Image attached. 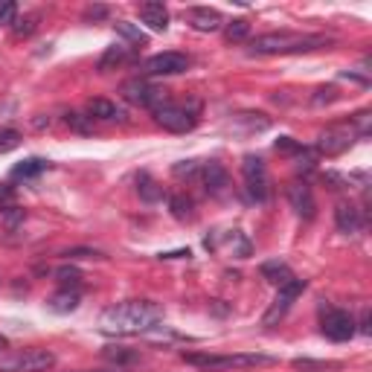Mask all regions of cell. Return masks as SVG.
I'll return each instance as SVG.
<instances>
[{
  "mask_svg": "<svg viewBox=\"0 0 372 372\" xmlns=\"http://www.w3.org/2000/svg\"><path fill=\"white\" fill-rule=\"evenodd\" d=\"M163 320V308L152 300H128L102 311L99 326L105 335H140V332H152Z\"/></svg>",
  "mask_w": 372,
  "mask_h": 372,
  "instance_id": "cell-1",
  "label": "cell"
},
{
  "mask_svg": "<svg viewBox=\"0 0 372 372\" xmlns=\"http://www.w3.org/2000/svg\"><path fill=\"white\" fill-rule=\"evenodd\" d=\"M329 38L323 35H294V32H268L253 41V53L259 56H277V53H308V49L326 47Z\"/></svg>",
  "mask_w": 372,
  "mask_h": 372,
  "instance_id": "cell-2",
  "label": "cell"
},
{
  "mask_svg": "<svg viewBox=\"0 0 372 372\" xmlns=\"http://www.w3.org/2000/svg\"><path fill=\"white\" fill-rule=\"evenodd\" d=\"M184 361L189 366L204 369V372L251 369V366H268V364H274V358H270V355H256V352H241V355H201V352H186Z\"/></svg>",
  "mask_w": 372,
  "mask_h": 372,
  "instance_id": "cell-3",
  "label": "cell"
},
{
  "mask_svg": "<svg viewBox=\"0 0 372 372\" xmlns=\"http://www.w3.org/2000/svg\"><path fill=\"white\" fill-rule=\"evenodd\" d=\"M155 119H157V126H163L166 131L172 134H186L198 126V116H201V105L195 102V99H189V102H166L160 108L152 111Z\"/></svg>",
  "mask_w": 372,
  "mask_h": 372,
  "instance_id": "cell-4",
  "label": "cell"
},
{
  "mask_svg": "<svg viewBox=\"0 0 372 372\" xmlns=\"http://www.w3.org/2000/svg\"><path fill=\"white\" fill-rule=\"evenodd\" d=\"M241 175H244V184H247V192L256 204H265L270 198V175H268V166L262 157L256 155H247L241 160Z\"/></svg>",
  "mask_w": 372,
  "mask_h": 372,
  "instance_id": "cell-5",
  "label": "cell"
},
{
  "mask_svg": "<svg viewBox=\"0 0 372 372\" xmlns=\"http://www.w3.org/2000/svg\"><path fill=\"white\" fill-rule=\"evenodd\" d=\"M56 364V355L49 349H27L0 358V372H47Z\"/></svg>",
  "mask_w": 372,
  "mask_h": 372,
  "instance_id": "cell-6",
  "label": "cell"
},
{
  "mask_svg": "<svg viewBox=\"0 0 372 372\" xmlns=\"http://www.w3.org/2000/svg\"><path fill=\"white\" fill-rule=\"evenodd\" d=\"M355 128H352V122H337V126H329L326 131H320L317 137V148H320V155H326V157H340L346 148H349L355 143Z\"/></svg>",
  "mask_w": 372,
  "mask_h": 372,
  "instance_id": "cell-7",
  "label": "cell"
},
{
  "mask_svg": "<svg viewBox=\"0 0 372 372\" xmlns=\"http://www.w3.org/2000/svg\"><path fill=\"white\" fill-rule=\"evenodd\" d=\"M306 291V282L303 280H288L285 285H280V294H277V300L270 303V308L265 311V317H262V323L265 326H277L280 320L288 314V308L294 306V300L300 296Z\"/></svg>",
  "mask_w": 372,
  "mask_h": 372,
  "instance_id": "cell-8",
  "label": "cell"
},
{
  "mask_svg": "<svg viewBox=\"0 0 372 372\" xmlns=\"http://www.w3.org/2000/svg\"><path fill=\"white\" fill-rule=\"evenodd\" d=\"M122 93H126L128 102L140 105V108H148V111H155L166 102V90L155 88L152 82H145V79H131L122 85Z\"/></svg>",
  "mask_w": 372,
  "mask_h": 372,
  "instance_id": "cell-9",
  "label": "cell"
},
{
  "mask_svg": "<svg viewBox=\"0 0 372 372\" xmlns=\"http://www.w3.org/2000/svg\"><path fill=\"white\" fill-rule=\"evenodd\" d=\"M320 329H323V335H326L329 340L343 343V340H349V337L355 335V317H352L349 311L329 308V311L323 314V323H320Z\"/></svg>",
  "mask_w": 372,
  "mask_h": 372,
  "instance_id": "cell-10",
  "label": "cell"
},
{
  "mask_svg": "<svg viewBox=\"0 0 372 372\" xmlns=\"http://www.w3.org/2000/svg\"><path fill=\"white\" fill-rule=\"evenodd\" d=\"M189 70V59L184 53H157L145 61L148 76H178Z\"/></svg>",
  "mask_w": 372,
  "mask_h": 372,
  "instance_id": "cell-11",
  "label": "cell"
},
{
  "mask_svg": "<svg viewBox=\"0 0 372 372\" xmlns=\"http://www.w3.org/2000/svg\"><path fill=\"white\" fill-rule=\"evenodd\" d=\"M285 195H288V204H291V210H294L296 215L306 218V221L314 218L317 201H314V192H311V186H308L306 181H294V184L285 189Z\"/></svg>",
  "mask_w": 372,
  "mask_h": 372,
  "instance_id": "cell-12",
  "label": "cell"
},
{
  "mask_svg": "<svg viewBox=\"0 0 372 372\" xmlns=\"http://www.w3.org/2000/svg\"><path fill=\"white\" fill-rule=\"evenodd\" d=\"M201 178H204V189H207L212 198L227 195V189H230V175H227V169L221 166L218 160H210V163L201 169Z\"/></svg>",
  "mask_w": 372,
  "mask_h": 372,
  "instance_id": "cell-13",
  "label": "cell"
},
{
  "mask_svg": "<svg viewBox=\"0 0 372 372\" xmlns=\"http://www.w3.org/2000/svg\"><path fill=\"white\" fill-rule=\"evenodd\" d=\"M140 18L148 30H155V32H166L169 27V12L163 4H155V0H148V4H140Z\"/></svg>",
  "mask_w": 372,
  "mask_h": 372,
  "instance_id": "cell-14",
  "label": "cell"
},
{
  "mask_svg": "<svg viewBox=\"0 0 372 372\" xmlns=\"http://www.w3.org/2000/svg\"><path fill=\"white\" fill-rule=\"evenodd\" d=\"M221 23H224V18H221L215 9L201 6V9H192L189 12V27L195 32H215V30H221Z\"/></svg>",
  "mask_w": 372,
  "mask_h": 372,
  "instance_id": "cell-15",
  "label": "cell"
},
{
  "mask_svg": "<svg viewBox=\"0 0 372 372\" xmlns=\"http://www.w3.org/2000/svg\"><path fill=\"white\" fill-rule=\"evenodd\" d=\"M335 221H337V230H340V233L352 236V233L361 230V210H358L355 204H349V201H343V204H337V210H335Z\"/></svg>",
  "mask_w": 372,
  "mask_h": 372,
  "instance_id": "cell-16",
  "label": "cell"
},
{
  "mask_svg": "<svg viewBox=\"0 0 372 372\" xmlns=\"http://www.w3.org/2000/svg\"><path fill=\"white\" fill-rule=\"evenodd\" d=\"M47 308L56 311V314H70V311H76V308H79V294L61 288L59 294H53V296L47 300Z\"/></svg>",
  "mask_w": 372,
  "mask_h": 372,
  "instance_id": "cell-17",
  "label": "cell"
},
{
  "mask_svg": "<svg viewBox=\"0 0 372 372\" xmlns=\"http://www.w3.org/2000/svg\"><path fill=\"white\" fill-rule=\"evenodd\" d=\"M128 59H131V49L126 44H114V47H108L105 53H102V59H99V70H102V73L116 70L119 64H126Z\"/></svg>",
  "mask_w": 372,
  "mask_h": 372,
  "instance_id": "cell-18",
  "label": "cell"
},
{
  "mask_svg": "<svg viewBox=\"0 0 372 372\" xmlns=\"http://www.w3.org/2000/svg\"><path fill=\"white\" fill-rule=\"evenodd\" d=\"M47 160H41V157H30V160H20L15 169H12V181H32V178H38L41 172H47Z\"/></svg>",
  "mask_w": 372,
  "mask_h": 372,
  "instance_id": "cell-19",
  "label": "cell"
},
{
  "mask_svg": "<svg viewBox=\"0 0 372 372\" xmlns=\"http://www.w3.org/2000/svg\"><path fill=\"white\" fill-rule=\"evenodd\" d=\"M88 116L111 122V119H122V111L114 102H108V99H90V102H88Z\"/></svg>",
  "mask_w": 372,
  "mask_h": 372,
  "instance_id": "cell-20",
  "label": "cell"
},
{
  "mask_svg": "<svg viewBox=\"0 0 372 372\" xmlns=\"http://www.w3.org/2000/svg\"><path fill=\"white\" fill-rule=\"evenodd\" d=\"M262 277H265L268 282H274V285H285L288 280H294L291 268H288L285 262H280V259H270V262H265V265H262Z\"/></svg>",
  "mask_w": 372,
  "mask_h": 372,
  "instance_id": "cell-21",
  "label": "cell"
},
{
  "mask_svg": "<svg viewBox=\"0 0 372 372\" xmlns=\"http://www.w3.org/2000/svg\"><path fill=\"white\" fill-rule=\"evenodd\" d=\"M105 358H108L114 366H119V369H128L131 364L140 361V352L128 349V346H108V349H105Z\"/></svg>",
  "mask_w": 372,
  "mask_h": 372,
  "instance_id": "cell-22",
  "label": "cell"
},
{
  "mask_svg": "<svg viewBox=\"0 0 372 372\" xmlns=\"http://www.w3.org/2000/svg\"><path fill=\"white\" fill-rule=\"evenodd\" d=\"M137 192H140V198L143 201H148V204H155V201H163V186L155 181V178H148V175H140L137 178Z\"/></svg>",
  "mask_w": 372,
  "mask_h": 372,
  "instance_id": "cell-23",
  "label": "cell"
},
{
  "mask_svg": "<svg viewBox=\"0 0 372 372\" xmlns=\"http://www.w3.org/2000/svg\"><path fill=\"white\" fill-rule=\"evenodd\" d=\"M169 210L178 221H189L192 218V201L186 195H169Z\"/></svg>",
  "mask_w": 372,
  "mask_h": 372,
  "instance_id": "cell-24",
  "label": "cell"
},
{
  "mask_svg": "<svg viewBox=\"0 0 372 372\" xmlns=\"http://www.w3.org/2000/svg\"><path fill=\"white\" fill-rule=\"evenodd\" d=\"M56 282H59L61 288H67V291H70V285L76 288V285L82 282V270L73 268V265H61V268H56Z\"/></svg>",
  "mask_w": 372,
  "mask_h": 372,
  "instance_id": "cell-25",
  "label": "cell"
},
{
  "mask_svg": "<svg viewBox=\"0 0 372 372\" xmlns=\"http://www.w3.org/2000/svg\"><path fill=\"white\" fill-rule=\"evenodd\" d=\"M224 35H227V41H244L247 35H251V23H247L244 18H236V20H230L227 23V30H224Z\"/></svg>",
  "mask_w": 372,
  "mask_h": 372,
  "instance_id": "cell-26",
  "label": "cell"
},
{
  "mask_svg": "<svg viewBox=\"0 0 372 372\" xmlns=\"http://www.w3.org/2000/svg\"><path fill=\"white\" fill-rule=\"evenodd\" d=\"M116 32L126 35V38H128L131 44H137V47H140V44H148V35H145L143 30H137L134 23H128V20H119V23H116Z\"/></svg>",
  "mask_w": 372,
  "mask_h": 372,
  "instance_id": "cell-27",
  "label": "cell"
},
{
  "mask_svg": "<svg viewBox=\"0 0 372 372\" xmlns=\"http://www.w3.org/2000/svg\"><path fill=\"white\" fill-rule=\"evenodd\" d=\"M20 145V134L15 128H0V155L12 152V148Z\"/></svg>",
  "mask_w": 372,
  "mask_h": 372,
  "instance_id": "cell-28",
  "label": "cell"
},
{
  "mask_svg": "<svg viewBox=\"0 0 372 372\" xmlns=\"http://www.w3.org/2000/svg\"><path fill=\"white\" fill-rule=\"evenodd\" d=\"M277 152H282V155H300L303 145L294 143L291 137H280V140H277Z\"/></svg>",
  "mask_w": 372,
  "mask_h": 372,
  "instance_id": "cell-29",
  "label": "cell"
},
{
  "mask_svg": "<svg viewBox=\"0 0 372 372\" xmlns=\"http://www.w3.org/2000/svg\"><path fill=\"white\" fill-rule=\"evenodd\" d=\"M15 15H18V6L12 0H0V23H12Z\"/></svg>",
  "mask_w": 372,
  "mask_h": 372,
  "instance_id": "cell-30",
  "label": "cell"
},
{
  "mask_svg": "<svg viewBox=\"0 0 372 372\" xmlns=\"http://www.w3.org/2000/svg\"><path fill=\"white\" fill-rule=\"evenodd\" d=\"M64 256H73V259H99L102 253H99V251H90V247H73V251H67Z\"/></svg>",
  "mask_w": 372,
  "mask_h": 372,
  "instance_id": "cell-31",
  "label": "cell"
},
{
  "mask_svg": "<svg viewBox=\"0 0 372 372\" xmlns=\"http://www.w3.org/2000/svg\"><path fill=\"white\" fill-rule=\"evenodd\" d=\"M9 207H15V192L6 184H0V210H9Z\"/></svg>",
  "mask_w": 372,
  "mask_h": 372,
  "instance_id": "cell-32",
  "label": "cell"
},
{
  "mask_svg": "<svg viewBox=\"0 0 372 372\" xmlns=\"http://www.w3.org/2000/svg\"><path fill=\"white\" fill-rule=\"evenodd\" d=\"M35 32V18H23L15 23V35H32Z\"/></svg>",
  "mask_w": 372,
  "mask_h": 372,
  "instance_id": "cell-33",
  "label": "cell"
},
{
  "mask_svg": "<svg viewBox=\"0 0 372 372\" xmlns=\"http://www.w3.org/2000/svg\"><path fill=\"white\" fill-rule=\"evenodd\" d=\"M335 96H337V90H335V88H320V90H317V96H314V105L335 102Z\"/></svg>",
  "mask_w": 372,
  "mask_h": 372,
  "instance_id": "cell-34",
  "label": "cell"
},
{
  "mask_svg": "<svg viewBox=\"0 0 372 372\" xmlns=\"http://www.w3.org/2000/svg\"><path fill=\"white\" fill-rule=\"evenodd\" d=\"M195 169H198V166H195V160H184V163H178V166L172 169V172H175L178 178H184V175L189 178V175H195Z\"/></svg>",
  "mask_w": 372,
  "mask_h": 372,
  "instance_id": "cell-35",
  "label": "cell"
},
{
  "mask_svg": "<svg viewBox=\"0 0 372 372\" xmlns=\"http://www.w3.org/2000/svg\"><path fill=\"white\" fill-rule=\"evenodd\" d=\"M85 119H90V116H82V114H67V122H70V126L76 128V131H88V122H85Z\"/></svg>",
  "mask_w": 372,
  "mask_h": 372,
  "instance_id": "cell-36",
  "label": "cell"
},
{
  "mask_svg": "<svg viewBox=\"0 0 372 372\" xmlns=\"http://www.w3.org/2000/svg\"><path fill=\"white\" fill-rule=\"evenodd\" d=\"M105 12H108L105 6H96V9H88V18H93V20L96 18H105Z\"/></svg>",
  "mask_w": 372,
  "mask_h": 372,
  "instance_id": "cell-37",
  "label": "cell"
},
{
  "mask_svg": "<svg viewBox=\"0 0 372 372\" xmlns=\"http://www.w3.org/2000/svg\"><path fill=\"white\" fill-rule=\"evenodd\" d=\"M90 372H126V369H119V366H111V369H90Z\"/></svg>",
  "mask_w": 372,
  "mask_h": 372,
  "instance_id": "cell-38",
  "label": "cell"
},
{
  "mask_svg": "<svg viewBox=\"0 0 372 372\" xmlns=\"http://www.w3.org/2000/svg\"><path fill=\"white\" fill-rule=\"evenodd\" d=\"M4 349H9V340H6L4 335H0V352H4Z\"/></svg>",
  "mask_w": 372,
  "mask_h": 372,
  "instance_id": "cell-39",
  "label": "cell"
}]
</instances>
